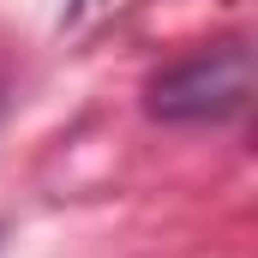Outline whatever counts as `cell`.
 I'll use <instances>...</instances> for the list:
<instances>
[{"instance_id":"obj_1","label":"cell","mask_w":258,"mask_h":258,"mask_svg":"<svg viewBox=\"0 0 258 258\" xmlns=\"http://www.w3.org/2000/svg\"><path fill=\"white\" fill-rule=\"evenodd\" d=\"M246 102H252V48L240 36L174 60L168 72H156L150 90H144V108L156 120H174V126L234 120Z\"/></svg>"}]
</instances>
